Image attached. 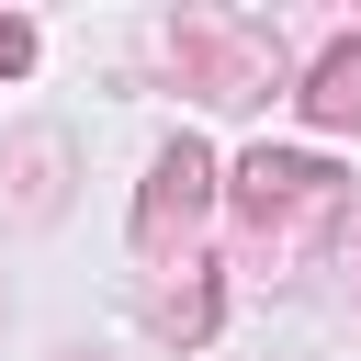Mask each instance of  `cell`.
Here are the masks:
<instances>
[{
	"instance_id": "cell-4",
	"label": "cell",
	"mask_w": 361,
	"mask_h": 361,
	"mask_svg": "<svg viewBox=\"0 0 361 361\" xmlns=\"http://www.w3.org/2000/svg\"><path fill=\"white\" fill-rule=\"evenodd\" d=\"M293 102H305V113H316L327 135H361V34H338V45L316 56V79H305Z\"/></svg>"
},
{
	"instance_id": "cell-1",
	"label": "cell",
	"mask_w": 361,
	"mask_h": 361,
	"mask_svg": "<svg viewBox=\"0 0 361 361\" xmlns=\"http://www.w3.org/2000/svg\"><path fill=\"white\" fill-rule=\"evenodd\" d=\"M327 214H338V169H327V158H293V147H259V158L237 169V248H248L259 271L305 259Z\"/></svg>"
},
{
	"instance_id": "cell-2",
	"label": "cell",
	"mask_w": 361,
	"mask_h": 361,
	"mask_svg": "<svg viewBox=\"0 0 361 361\" xmlns=\"http://www.w3.org/2000/svg\"><path fill=\"white\" fill-rule=\"evenodd\" d=\"M203 203H214V158L180 135V147L147 169V192H135V248H147V259H169V248L203 226Z\"/></svg>"
},
{
	"instance_id": "cell-5",
	"label": "cell",
	"mask_w": 361,
	"mask_h": 361,
	"mask_svg": "<svg viewBox=\"0 0 361 361\" xmlns=\"http://www.w3.org/2000/svg\"><path fill=\"white\" fill-rule=\"evenodd\" d=\"M214 327V282H180V305H169V338H203Z\"/></svg>"
},
{
	"instance_id": "cell-3",
	"label": "cell",
	"mask_w": 361,
	"mask_h": 361,
	"mask_svg": "<svg viewBox=\"0 0 361 361\" xmlns=\"http://www.w3.org/2000/svg\"><path fill=\"white\" fill-rule=\"evenodd\" d=\"M192 79H203V102H259V79H271V56L248 45V34H214V23H180V45H169Z\"/></svg>"
},
{
	"instance_id": "cell-6",
	"label": "cell",
	"mask_w": 361,
	"mask_h": 361,
	"mask_svg": "<svg viewBox=\"0 0 361 361\" xmlns=\"http://www.w3.org/2000/svg\"><path fill=\"white\" fill-rule=\"evenodd\" d=\"M23 68H34V34H23V23L0 11V79H23Z\"/></svg>"
}]
</instances>
